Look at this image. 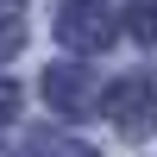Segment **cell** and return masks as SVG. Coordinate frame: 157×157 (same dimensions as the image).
Listing matches in <instances>:
<instances>
[{
    "instance_id": "1",
    "label": "cell",
    "mask_w": 157,
    "mask_h": 157,
    "mask_svg": "<svg viewBox=\"0 0 157 157\" xmlns=\"http://www.w3.org/2000/svg\"><path fill=\"white\" fill-rule=\"evenodd\" d=\"M69 44H107L113 38V19H107V6H94V0H75L69 13H63V25H57Z\"/></svg>"
},
{
    "instance_id": "2",
    "label": "cell",
    "mask_w": 157,
    "mask_h": 157,
    "mask_svg": "<svg viewBox=\"0 0 157 157\" xmlns=\"http://www.w3.org/2000/svg\"><path fill=\"white\" fill-rule=\"evenodd\" d=\"M145 107H157V88L151 82H126L120 94H113V113H120L126 126H145Z\"/></svg>"
},
{
    "instance_id": "3",
    "label": "cell",
    "mask_w": 157,
    "mask_h": 157,
    "mask_svg": "<svg viewBox=\"0 0 157 157\" xmlns=\"http://www.w3.org/2000/svg\"><path fill=\"white\" fill-rule=\"evenodd\" d=\"M132 19H138V38H157V0H138Z\"/></svg>"
},
{
    "instance_id": "4",
    "label": "cell",
    "mask_w": 157,
    "mask_h": 157,
    "mask_svg": "<svg viewBox=\"0 0 157 157\" xmlns=\"http://www.w3.org/2000/svg\"><path fill=\"white\" fill-rule=\"evenodd\" d=\"M13 19H19V0H0V25L13 32Z\"/></svg>"
},
{
    "instance_id": "5",
    "label": "cell",
    "mask_w": 157,
    "mask_h": 157,
    "mask_svg": "<svg viewBox=\"0 0 157 157\" xmlns=\"http://www.w3.org/2000/svg\"><path fill=\"white\" fill-rule=\"evenodd\" d=\"M13 101H19V94H13V88H0V120L13 113Z\"/></svg>"
}]
</instances>
